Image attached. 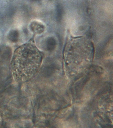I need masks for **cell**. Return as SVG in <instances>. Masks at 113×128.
I'll return each mask as SVG.
<instances>
[{
    "label": "cell",
    "mask_w": 113,
    "mask_h": 128,
    "mask_svg": "<svg viewBox=\"0 0 113 128\" xmlns=\"http://www.w3.org/2000/svg\"><path fill=\"white\" fill-rule=\"evenodd\" d=\"M40 52L34 46L26 44L16 51L12 62L13 74L18 80L26 81L32 77L41 62Z\"/></svg>",
    "instance_id": "obj_1"
}]
</instances>
